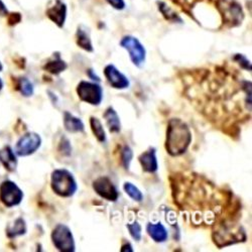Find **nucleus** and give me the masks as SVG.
Masks as SVG:
<instances>
[{"label": "nucleus", "mask_w": 252, "mask_h": 252, "mask_svg": "<svg viewBox=\"0 0 252 252\" xmlns=\"http://www.w3.org/2000/svg\"><path fill=\"white\" fill-rule=\"evenodd\" d=\"M0 162L9 172H14L17 166V158L10 146H5L0 151Z\"/></svg>", "instance_id": "obj_18"}, {"label": "nucleus", "mask_w": 252, "mask_h": 252, "mask_svg": "<svg viewBox=\"0 0 252 252\" xmlns=\"http://www.w3.org/2000/svg\"><path fill=\"white\" fill-rule=\"evenodd\" d=\"M24 199V192L11 181H4L0 185V201L7 208L19 205Z\"/></svg>", "instance_id": "obj_7"}, {"label": "nucleus", "mask_w": 252, "mask_h": 252, "mask_svg": "<svg viewBox=\"0 0 252 252\" xmlns=\"http://www.w3.org/2000/svg\"><path fill=\"white\" fill-rule=\"evenodd\" d=\"M89 123H90V128L95 138L97 139V141H99L100 143L106 142L107 140L106 132H105V129L103 127V124L101 123V121L97 117L91 116L89 119Z\"/></svg>", "instance_id": "obj_20"}, {"label": "nucleus", "mask_w": 252, "mask_h": 252, "mask_svg": "<svg viewBox=\"0 0 252 252\" xmlns=\"http://www.w3.org/2000/svg\"><path fill=\"white\" fill-rule=\"evenodd\" d=\"M8 10L6 8V5L3 3L2 0H0V16H7Z\"/></svg>", "instance_id": "obj_31"}, {"label": "nucleus", "mask_w": 252, "mask_h": 252, "mask_svg": "<svg viewBox=\"0 0 252 252\" xmlns=\"http://www.w3.org/2000/svg\"><path fill=\"white\" fill-rule=\"evenodd\" d=\"M192 131L180 118H172L167 123L164 148L171 157L183 156L192 143Z\"/></svg>", "instance_id": "obj_1"}, {"label": "nucleus", "mask_w": 252, "mask_h": 252, "mask_svg": "<svg viewBox=\"0 0 252 252\" xmlns=\"http://www.w3.org/2000/svg\"><path fill=\"white\" fill-rule=\"evenodd\" d=\"M233 61H235L237 64L240 66L241 69L251 72L252 71V66H251V63L250 61L242 54H235L233 56Z\"/></svg>", "instance_id": "obj_27"}, {"label": "nucleus", "mask_w": 252, "mask_h": 252, "mask_svg": "<svg viewBox=\"0 0 252 252\" xmlns=\"http://www.w3.org/2000/svg\"><path fill=\"white\" fill-rule=\"evenodd\" d=\"M2 69H3V67H2V64H1V62H0V72L2 71Z\"/></svg>", "instance_id": "obj_35"}, {"label": "nucleus", "mask_w": 252, "mask_h": 252, "mask_svg": "<svg viewBox=\"0 0 252 252\" xmlns=\"http://www.w3.org/2000/svg\"><path fill=\"white\" fill-rule=\"evenodd\" d=\"M2 87H3V83H2V80L0 79V90L2 89Z\"/></svg>", "instance_id": "obj_34"}, {"label": "nucleus", "mask_w": 252, "mask_h": 252, "mask_svg": "<svg viewBox=\"0 0 252 252\" xmlns=\"http://www.w3.org/2000/svg\"><path fill=\"white\" fill-rule=\"evenodd\" d=\"M16 89L25 97H31L33 95L34 87L32 83L26 77L19 78L16 82Z\"/></svg>", "instance_id": "obj_21"}, {"label": "nucleus", "mask_w": 252, "mask_h": 252, "mask_svg": "<svg viewBox=\"0 0 252 252\" xmlns=\"http://www.w3.org/2000/svg\"><path fill=\"white\" fill-rule=\"evenodd\" d=\"M27 223L23 218H17L12 225H9L6 229V234L9 238H15L27 233Z\"/></svg>", "instance_id": "obj_19"}, {"label": "nucleus", "mask_w": 252, "mask_h": 252, "mask_svg": "<svg viewBox=\"0 0 252 252\" xmlns=\"http://www.w3.org/2000/svg\"><path fill=\"white\" fill-rule=\"evenodd\" d=\"M76 43L79 48L88 53H93L94 48L89 32L84 27H80L76 32Z\"/></svg>", "instance_id": "obj_17"}, {"label": "nucleus", "mask_w": 252, "mask_h": 252, "mask_svg": "<svg viewBox=\"0 0 252 252\" xmlns=\"http://www.w3.org/2000/svg\"><path fill=\"white\" fill-rule=\"evenodd\" d=\"M123 190L133 201L141 203L143 201V194L139 189L130 182H125L123 185Z\"/></svg>", "instance_id": "obj_22"}, {"label": "nucleus", "mask_w": 252, "mask_h": 252, "mask_svg": "<svg viewBox=\"0 0 252 252\" xmlns=\"http://www.w3.org/2000/svg\"><path fill=\"white\" fill-rule=\"evenodd\" d=\"M87 76L92 80V81H94V82H97V83H100L101 82V79H100V77L95 73V71L93 70V69H89L88 71H87Z\"/></svg>", "instance_id": "obj_30"}, {"label": "nucleus", "mask_w": 252, "mask_h": 252, "mask_svg": "<svg viewBox=\"0 0 252 252\" xmlns=\"http://www.w3.org/2000/svg\"><path fill=\"white\" fill-rule=\"evenodd\" d=\"M146 232L149 236L157 243H163L169 238V232H167L166 228L160 222L152 223L149 222L146 224Z\"/></svg>", "instance_id": "obj_13"}, {"label": "nucleus", "mask_w": 252, "mask_h": 252, "mask_svg": "<svg viewBox=\"0 0 252 252\" xmlns=\"http://www.w3.org/2000/svg\"><path fill=\"white\" fill-rule=\"evenodd\" d=\"M92 188L99 197L106 201L116 202L119 198V192L116 186L108 177L103 176L97 178L93 181Z\"/></svg>", "instance_id": "obj_8"}, {"label": "nucleus", "mask_w": 252, "mask_h": 252, "mask_svg": "<svg viewBox=\"0 0 252 252\" xmlns=\"http://www.w3.org/2000/svg\"><path fill=\"white\" fill-rule=\"evenodd\" d=\"M120 47L127 51L132 64L141 68L146 60V50L139 39L133 35H125L120 40Z\"/></svg>", "instance_id": "obj_6"}, {"label": "nucleus", "mask_w": 252, "mask_h": 252, "mask_svg": "<svg viewBox=\"0 0 252 252\" xmlns=\"http://www.w3.org/2000/svg\"><path fill=\"white\" fill-rule=\"evenodd\" d=\"M126 228H127L128 232H129V234H130V236L132 237L133 240H135V241H140L141 240L142 228H141V225L137 221H134L133 223L126 224Z\"/></svg>", "instance_id": "obj_26"}, {"label": "nucleus", "mask_w": 252, "mask_h": 252, "mask_svg": "<svg viewBox=\"0 0 252 252\" xmlns=\"http://www.w3.org/2000/svg\"><path fill=\"white\" fill-rule=\"evenodd\" d=\"M120 251H121V252H133L132 245H131L129 242H126L125 244H123V245L121 246Z\"/></svg>", "instance_id": "obj_32"}, {"label": "nucleus", "mask_w": 252, "mask_h": 252, "mask_svg": "<svg viewBox=\"0 0 252 252\" xmlns=\"http://www.w3.org/2000/svg\"><path fill=\"white\" fill-rule=\"evenodd\" d=\"M212 238L215 245L221 249L236 243L245 242L247 236L242 226L236 225L233 221L225 220L221 224H218L213 231Z\"/></svg>", "instance_id": "obj_2"}, {"label": "nucleus", "mask_w": 252, "mask_h": 252, "mask_svg": "<svg viewBox=\"0 0 252 252\" xmlns=\"http://www.w3.org/2000/svg\"><path fill=\"white\" fill-rule=\"evenodd\" d=\"M48 94H49V96L53 99V100H52V101H53V103H54V104H56V103L58 102V97H57L53 92H51V91H48Z\"/></svg>", "instance_id": "obj_33"}, {"label": "nucleus", "mask_w": 252, "mask_h": 252, "mask_svg": "<svg viewBox=\"0 0 252 252\" xmlns=\"http://www.w3.org/2000/svg\"><path fill=\"white\" fill-rule=\"evenodd\" d=\"M158 10L162 13V15L166 20H169L171 23H180V24L183 23L182 18L164 2L160 1V2H158Z\"/></svg>", "instance_id": "obj_23"}, {"label": "nucleus", "mask_w": 252, "mask_h": 252, "mask_svg": "<svg viewBox=\"0 0 252 252\" xmlns=\"http://www.w3.org/2000/svg\"><path fill=\"white\" fill-rule=\"evenodd\" d=\"M133 158V151L129 145H124L120 152V161L124 170L128 171Z\"/></svg>", "instance_id": "obj_24"}, {"label": "nucleus", "mask_w": 252, "mask_h": 252, "mask_svg": "<svg viewBox=\"0 0 252 252\" xmlns=\"http://www.w3.org/2000/svg\"><path fill=\"white\" fill-rule=\"evenodd\" d=\"M138 161L142 171L149 174H156L158 170V161L157 158L156 148H150L138 157Z\"/></svg>", "instance_id": "obj_12"}, {"label": "nucleus", "mask_w": 252, "mask_h": 252, "mask_svg": "<svg viewBox=\"0 0 252 252\" xmlns=\"http://www.w3.org/2000/svg\"><path fill=\"white\" fill-rule=\"evenodd\" d=\"M64 127L70 133H82L85 131V124L81 118L75 116L69 111L64 112Z\"/></svg>", "instance_id": "obj_14"}, {"label": "nucleus", "mask_w": 252, "mask_h": 252, "mask_svg": "<svg viewBox=\"0 0 252 252\" xmlns=\"http://www.w3.org/2000/svg\"><path fill=\"white\" fill-rule=\"evenodd\" d=\"M54 246L61 252L76 251L75 238L72 230L65 224H58L51 235Z\"/></svg>", "instance_id": "obj_5"}, {"label": "nucleus", "mask_w": 252, "mask_h": 252, "mask_svg": "<svg viewBox=\"0 0 252 252\" xmlns=\"http://www.w3.org/2000/svg\"><path fill=\"white\" fill-rule=\"evenodd\" d=\"M67 68H68V64L61 58L59 53L54 54V57L51 60H49L43 67V69L46 72L55 76H58L61 73L66 71Z\"/></svg>", "instance_id": "obj_15"}, {"label": "nucleus", "mask_w": 252, "mask_h": 252, "mask_svg": "<svg viewBox=\"0 0 252 252\" xmlns=\"http://www.w3.org/2000/svg\"><path fill=\"white\" fill-rule=\"evenodd\" d=\"M51 187L54 193L62 198H71L78 191L75 177L66 169H58L52 173Z\"/></svg>", "instance_id": "obj_3"}, {"label": "nucleus", "mask_w": 252, "mask_h": 252, "mask_svg": "<svg viewBox=\"0 0 252 252\" xmlns=\"http://www.w3.org/2000/svg\"><path fill=\"white\" fill-rule=\"evenodd\" d=\"M41 145V137L35 132H28L19 138L15 145V154L18 157L33 155Z\"/></svg>", "instance_id": "obj_9"}, {"label": "nucleus", "mask_w": 252, "mask_h": 252, "mask_svg": "<svg viewBox=\"0 0 252 252\" xmlns=\"http://www.w3.org/2000/svg\"><path fill=\"white\" fill-rule=\"evenodd\" d=\"M58 153L64 158H70L72 156V145L69 138L65 135H63L59 145H58Z\"/></svg>", "instance_id": "obj_25"}, {"label": "nucleus", "mask_w": 252, "mask_h": 252, "mask_svg": "<svg viewBox=\"0 0 252 252\" xmlns=\"http://www.w3.org/2000/svg\"><path fill=\"white\" fill-rule=\"evenodd\" d=\"M77 95L82 102L92 105V106H99L103 101V88L97 82L81 81L76 88Z\"/></svg>", "instance_id": "obj_4"}, {"label": "nucleus", "mask_w": 252, "mask_h": 252, "mask_svg": "<svg viewBox=\"0 0 252 252\" xmlns=\"http://www.w3.org/2000/svg\"><path fill=\"white\" fill-rule=\"evenodd\" d=\"M106 1L115 9L123 10L125 8V1L124 0H106Z\"/></svg>", "instance_id": "obj_28"}, {"label": "nucleus", "mask_w": 252, "mask_h": 252, "mask_svg": "<svg viewBox=\"0 0 252 252\" xmlns=\"http://www.w3.org/2000/svg\"><path fill=\"white\" fill-rule=\"evenodd\" d=\"M8 24L10 26H14L16 24H18L20 20H22V16H20L19 13L15 12V13H8Z\"/></svg>", "instance_id": "obj_29"}, {"label": "nucleus", "mask_w": 252, "mask_h": 252, "mask_svg": "<svg viewBox=\"0 0 252 252\" xmlns=\"http://www.w3.org/2000/svg\"><path fill=\"white\" fill-rule=\"evenodd\" d=\"M47 16L60 29L64 28L67 18V5L62 0H56L55 4L48 8Z\"/></svg>", "instance_id": "obj_11"}, {"label": "nucleus", "mask_w": 252, "mask_h": 252, "mask_svg": "<svg viewBox=\"0 0 252 252\" xmlns=\"http://www.w3.org/2000/svg\"><path fill=\"white\" fill-rule=\"evenodd\" d=\"M104 76L110 84V86L114 89L125 90L130 86L129 79L112 64H109L104 68Z\"/></svg>", "instance_id": "obj_10"}, {"label": "nucleus", "mask_w": 252, "mask_h": 252, "mask_svg": "<svg viewBox=\"0 0 252 252\" xmlns=\"http://www.w3.org/2000/svg\"><path fill=\"white\" fill-rule=\"evenodd\" d=\"M103 117L105 119V123H106L108 130L111 133H119L121 131L120 118L113 107L109 106L106 110H105Z\"/></svg>", "instance_id": "obj_16"}]
</instances>
